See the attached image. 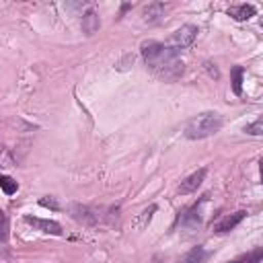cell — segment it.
I'll return each instance as SVG.
<instances>
[{"mask_svg":"<svg viewBox=\"0 0 263 263\" xmlns=\"http://www.w3.org/2000/svg\"><path fill=\"white\" fill-rule=\"evenodd\" d=\"M261 259H263V247L253 249V251H249V253H245V255H240V257H236L228 263H259Z\"/></svg>","mask_w":263,"mask_h":263,"instance_id":"obj_13","label":"cell"},{"mask_svg":"<svg viewBox=\"0 0 263 263\" xmlns=\"http://www.w3.org/2000/svg\"><path fill=\"white\" fill-rule=\"evenodd\" d=\"M70 216L76 220V222H80V224H84V226H97L99 224V220H101V214H99V210H95V208H90V205H82V203H70Z\"/></svg>","mask_w":263,"mask_h":263,"instance_id":"obj_4","label":"cell"},{"mask_svg":"<svg viewBox=\"0 0 263 263\" xmlns=\"http://www.w3.org/2000/svg\"><path fill=\"white\" fill-rule=\"evenodd\" d=\"M257 8L253 4H238V6H230L228 8V16H232L234 21H249L251 16H255Z\"/></svg>","mask_w":263,"mask_h":263,"instance_id":"obj_10","label":"cell"},{"mask_svg":"<svg viewBox=\"0 0 263 263\" xmlns=\"http://www.w3.org/2000/svg\"><path fill=\"white\" fill-rule=\"evenodd\" d=\"M80 27H82V33L84 35H95L101 27V18L95 10H88L82 14V21H80Z\"/></svg>","mask_w":263,"mask_h":263,"instance_id":"obj_9","label":"cell"},{"mask_svg":"<svg viewBox=\"0 0 263 263\" xmlns=\"http://www.w3.org/2000/svg\"><path fill=\"white\" fill-rule=\"evenodd\" d=\"M245 216H247V212H245V210H238V212H234V214L224 216L220 222H216V224H214V232L222 234V232H228V230L236 228V226L245 220Z\"/></svg>","mask_w":263,"mask_h":263,"instance_id":"obj_6","label":"cell"},{"mask_svg":"<svg viewBox=\"0 0 263 263\" xmlns=\"http://www.w3.org/2000/svg\"><path fill=\"white\" fill-rule=\"evenodd\" d=\"M179 55V49L171 47L168 43H160V41H144L142 43V58L146 62V66H150L154 72L164 68L166 64L175 62Z\"/></svg>","mask_w":263,"mask_h":263,"instance_id":"obj_1","label":"cell"},{"mask_svg":"<svg viewBox=\"0 0 263 263\" xmlns=\"http://www.w3.org/2000/svg\"><path fill=\"white\" fill-rule=\"evenodd\" d=\"M154 212H156V205H154V203H152L150 208H146V210L136 218V228H138V230L146 228V226H148V222L152 220V214H154Z\"/></svg>","mask_w":263,"mask_h":263,"instance_id":"obj_15","label":"cell"},{"mask_svg":"<svg viewBox=\"0 0 263 263\" xmlns=\"http://www.w3.org/2000/svg\"><path fill=\"white\" fill-rule=\"evenodd\" d=\"M152 263H166V261H164V259H162V257H158V255H156V257H154V259H152Z\"/></svg>","mask_w":263,"mask_h":263,"instance_id":"obj_21","label":"cell"},{"mask_svg":"<svg viewBox=\"0 0 263 263\" xmlns=\"http://www.w3.org/2000/svg\"><path fill=\"white\" fill-rule=\"evenodd\" d=\"M259 171H261V183H263V158L259 160Z\"/></svg>","mask_w":263,"mask_h":263,"instance_id":"obj_22","label":"cell"},{"mask_svg":"<svg viewBox=\"0 0 263 263\" xmlns=\"http://www.w3.org/2000/svg\"><path fill=\"white\" fill-rule=\"evenodd\" d=\"M242 72H245V70H242L240 66H234L232 72H230V74H232V90H234V95H238V97L242 95Z\"/></svg>","mask_w":263,"mask_h":263,"instance_id":"obj_14","label":"cell"},{"mask_svg":"<svg viewBox=\"0 0 263 263\" xmlns=\"http://www.w3.org/2000/svg\"><path fill=\"white\" fill-rule=\"evenodd\" d=\"M183 62H179V60H175V62H171V64H166L164 68H160V70H156V74L160 76V78H164V80H177L181 74H183Z\"/></svg>","mask_w":263,"mask_h":263,"instance_id":"obj_11","label":"cell"},{"mask_svg":"<svg viewBox=\"0 0 263 263\" xmlns=\"http://www.w3.org/2000/svg\"><path fill=\"white\" fill-rule=\"evenodd\" d=\"M220 127H222V117L218 113H201L187 121L185 136L189 140H203L220 132Z\"/></svg>","mask_w":263,"mask_h":263,"instance_id":"obj_2","label":"cell"},{"mask_svg":"<svg viewBox=\"0 0 263 263\" xmlns=\"http://www.w3.org/2000/svg\"><path fill=\"white\" fill-rule=\"evenodd\" d=\"M203 68L208 70V74H210L212 78H216V80L220 78V72H218V68H216V64H212V62H205V64H203Z\"/></svg>","mask_w":263,"mask_h":263,"instance_id":"obj_19","label":"cell"},{"mask_svg":"<svg viewBox=\"0 0 263 263\" xmlns=\"http://www.w3.org/2000/svg\"><path fill=\"white\" fill-rule=\"evenodd\" d=\"M195 37H197V27L195 25H183V27H179L171 37H168V45L171 47H175V49H185V47H189L193 41H195Z\"/></svg>","mask_w":263,"mask_h":263,"instance_id":"obj_3","label":"cell"},{"mask_svg":"<svg viewBox=\"0 0 263 263\" xmlns=\"http://www.w3.org/2000/svg\"><path fill=\"white\" fill-rule=\"evenodd\" d=\"M164 10H166V6H164L162 2H150L148 6H144L142 18H144V23H148V25H158V23L164 18Z\"/></svg>","mask_w":263,"mask_h":263,"instance_id":"obj_8","label":"cell"},{"mask_svg":"<svg viewBox=\"0 0 263 263\" xmlns=\"http://www.w3.org/2000/svg\"><path fill=\"white\" fill-rule=\"evenodd\" d=\"M6 236H8V218L6 214H2V242H6Z\"/></svg>","mask_w":263,"mask_h":263,"instance_id":"obj_20","label":"cell"},{"mask_svg":"<svg viewBox=\"0 0 263 263\" xmlns=\"http://www.w3.org/2000/svg\"><path fill=\"white\" fill-rule=\"evenodd\" d=\"M245 132H247L249 136H263V115L257 117L253 123H249V125L245 127Z\"/></svg>","mask_w":263,"mask_h":263,"instance_id":"obj_17","label":"cell"},{"mask_svg":"<svg viewBox=\"0 0 263 263\" xmlns=\"http://www.w3.org/2000/svg\"><path fill=\"white\" fill-rule=\"evenodd\" d=\"M205 175H208V168H205V166L197 168L195 173H191L189 177H185V179L181 181V185H179V189H177V191H179L181 195H187V193H193V191H197V187L203 183Z\"/></svg>","mask_w":263,"mask_h":263,"instance_id":"obj_5","label":"cell"},{"mask_svg":"<svg viewBox=\"0 0 263 263\" xmlns=\"http://www.w3.org/2000/svg\"><path fill=\"white\" fill-rule=\"evenodd\" d=\"M25 222L31 224L35 230H41L45 234H55V236L62 234V226L53 220H41V218H35V216H25Z\"/></svg>","mask_w":263,"mask_h":263,"instance_id":"obj_7","label":"cell"},{"mask_svg":"<svg viewBox=\"0 0 263 263\" xmlns=\"http://www.w3.org/2000/svg\"><path fill=\"white\" fill-rule=\"evenodd\" d=\"M39 205H43V208H51V210H58V201L53 199V197H41L39 199Z\"/></svg>","mask_w":263,"mask_h":263,"instance_id":"obj_18","label":"cell"},{"mask_svg":"<svg viewBox=\"0 0 263 263\" xmlns=\"http://www.w3.org/2000/svg\"><path fill=\"white\" fill-rule=\"evenodd\" d=\"M205 259H208V251L201 245H197L191 251H187L183 257H179V263H205Z\"/></svg>","mask_w":263,"mask_h":263,"instance_id":"obj_12","label":"cell"},{"mask_svg":"<svg viewBox=\"0 0 263 263\" xmlns=\"http://www.w3.org/2000/svg\"><path fill=\"white\" fill-rule=\"evenodd\" d=\"M0 187H2V191H4L6 195H12V193H16V189H18V183H16L12 177H8V175H2V179H0Z\"/></svg>","mask_w":263,"mask_h":263,"instance_id":"obj_16","label":"cell"}]
</instances>
